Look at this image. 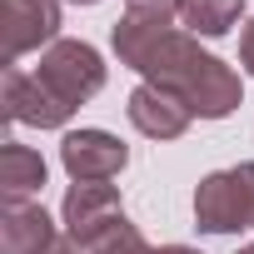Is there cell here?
I'll list each match as a JSON object with an SVG mask.
<instances>
[{"mask_svg":"<svg viewBox=\"0 0 254 254\" xmlns=\"http://www.w3.org/2000/svg\"><path fill=\"white\" fill-rule=\"evenodd\" d=\"M115 55L120 65H130L145 75V85H160L170 95H180L199 120H224L244 105V85L239 75L204 55L194 35H180L175 25H155L140 15L115 20Z\"/></svg>","mask_w":254,"mask_h":254,"instance_id":"obj_1","label":"cell"},{"mask_svg":"<svg viewBox=\"0 0 254 254\" xmlns=\"http://www.w3.org/2000/svg\"><path fill=\"white\" fill-rule=\"evenodd\" d=\"M194 224L204 234H234L254 229V165L214 170L194 190Z\"/></svg>","mask_w":254,"mask_h":254,"instance_id":"obj_2","label":"cell"},{"mask_svg":"<svg viewBox=\"0 0 254 254\" xmlns=\"http://www.w3.org/2000/svg\"><path fill=\"white\" fill-rule=\"evenodd\" d=\"M35 80H40L55 100H65V105L75 110V105H85V100L105 85V60H100V50L85 45V40H55V45L40 55Z\"/></svg>","mask_w":254,"mask_h":254,"instance_id":"obj_3","label":"cell"},{"mask_svg":"<svg viewBox=\"0 0 254 254\" xmlns=\"http://www.w3.org/2000/svg\"><path fill=\"white\" fill-rule=\"evenodd\" d=\"M60 35V5L55 0H0V45H5V65L20 55L55 45Z\"/></svg>","mask_w":254,"mask_h":254,"instance_id":"obj_4","label":"cell"},{"mask_svg":"<svg viewBox=\"0 0 254 254\" xmlns=\"http://www.w3.org/2000/svg\"><path fill=\"white\" fill-rule=\"evenodd\" d=\"M60 165L70 180H115L130 165V150L110 130H70L60 140Z\"/></svg>","mask_w":254,"mask_h":254,"instance_id":"obj_5","label":"cell"},{"mask_svg":"<svg viewBox=\"0 0 254 254\" xmlns=\"http://www.w3.org/2000/svg\"><path fill=\"white\" fill-rule=\"evenodd\" d=\"M70 115H75V110H70L65 100H55L35 75L5 65V120H15V125H35V130H60Z\"/></svg>","mask_w":254,"mask_h":254,"instance_id":"obj_6","label":"cell"},{"mask_svg":"<svg viewBox=\"0 0 254 254\" xmlns=\"http://www.w3.org/2000/svg\"><path fill=\"white\" fill-rule=\"evenodd\" d=\"M125 110H130V125L140 135H150V140H180L190 130V120H194V110L180 95L160 90V85H140Z\"/></svg>","mask_w":254,"mask_h":254,"instance_id":"obj_7","label":"cell"},{"mask_svg":"<svg viewBox=\"0 0 254 254\" xmlns=\"http://www.w3.org/2000/svg\"><path fill=\"white\" fill-rule=\"evenodd\" d=\"M120 190L105 185V180H75L70 194H65V229L75 244H85L90 234H100L110 219H120Z\"/></svg>","mask_w":254,"mask_h":254,"instance_id":"obj_8","label":"cell"},{"mask_svg":"<svg viewBox=\"0 0 254 254\" xmlns=\"http://www.w3.org/2000/svg\"><path fill=\"white\" fill-rule=\"evenodd\" d=\"M55 224L40 204H10L0 224V254H55Z\"/></svg>","mask_w":254,"mask_h":254,"instance_id":"obj_9","label":"cell"},{"mask_svg":"<svg viewBox=\"0 0 254 254\" xmlns=\"http://www.w3.org/2000/svg\"><path fill=\"white\" fill-rule=\"evenodd\" d=\"M45 190V160L30 150V145H5L0 150V194H5V209L10 204H25L30 194Z\"/></svg>","mask_w":254,"mask_h":254,"instance_id":"obj_10","label":"cell"},{"mask_svg":"<svg viewBox=\"0 0 254 254\" xmlns=\"http://www.w3.org/2000/svg\"><path fill=\"white\" fill-rule=\"evenodd\" d=\"M239 10H244V0H185L180 5V15H185V25L194 30V35H229L234 30V20H239Z\"/></svg>","mask_w":254,"mask_h":254,"instance_id":"obj_11","label":"cell"},{"mask_svg":"<svg viewBox=\"0 0 254 254\" xmlns=\"http://www.w3.org/2000/svg\"><path fill=\"white\" fill-rule=\"evenodd\" d=\"M85 249H90V254H160V249H150V244L140 239V229L125 219V214H120V219H110L100 234H90V239H85Z\"/></svg>","mask_w":254,"mask_h":254,"instance_id":"obj_12","label":"cell"},{"mask_svg":"<svg viewBox=\"0 0 254 254\" xmlns=\"http://www.w3.org/2000/svg\"><path fill=\"white\" fill-rule=\"evenodd\" d=\"M125 5H130V15H140V20L170 25V15H180V5H185V0H125Z\"/></svg>","mask_w":254,"mask_h":254,"instance_id":"obj_13","label":"cell"},{"mask_svg":"<svg viewBox=\"0 0 254 254\" xmlns=\"http://www.w3.org/2000/svg\"><path fill=\"white\" fill-rule=\"evenodd\" d=\"M239 65L254 75V15L244 20V30H239Z\"/></svg>","mask_w":254,"mask_h":254,"instance_id":"obj_14","label":"cell"},{"mask_svg":"<svg viewBox=\"0 0 254 254\" xmlns=\"http://www.w3.org/2000/svg\"><path fill=\"white\" fill-rule=\"evenodd\" d=\"M55 254H90V249H85V244H75V239H60V244H55Z\"/></svg>","mask_w":254,"mask_h":254,"instance_id":"obj_15","label":"cell"},{"mask_svg":"<svg viewBox=\"0 0 254 254\" xmlns=\"http://www.w3.org/2000/svg\"><path fill=\"white\" fill-rule=\"evenodd\" d=\"M160 254H199V249H190V244H165Z\"/></svg>","mask_w":254,"mask_h":254,"instance_id":"obj_16","label":"cell"},{"mask_svg":"<svg viewBox=\"0 0 254 254\" xmlns=\"http://www.w3.org/2000/svg\"><path fill=\"white\" fill-rule=\"evenodd\" d=\"M239 254H254V244H244V249H239Z\"/></svg>","mask_w":254,"mask_h":254,"instance_id":"obj_17","label":"cell"},{"mask_svg":"<svg viewBox=\"0 0 254 254\" xmlns=\"http://www.w3.org/2000/svg\"><path fill=\"white\" fill-rule=\"evenodd\" d=\"M75 5H95V0H75Z\"/></svg>","mask_w":254,"mask_h":254,"instance_id":"obj_18","label":"cell"}]
</instances>
